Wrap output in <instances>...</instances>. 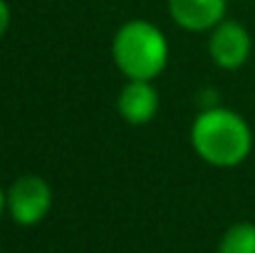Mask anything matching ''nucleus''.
Here are the masks:
<instances>
[{
    "mask_svg": "<svg viewBox=\"0 0 255 253\" xmlns=\"http://www.w3.org/2000/svg\"><path fill=\"white\" fill-rule=\"evenodd\" d=\"M191 144L206 164L233 169L248 159L253 149V132L238 112L213 107L193 119Z\"/></svg>",
    "mask_w": 255,
    "mask_h": 253,
    "instance_id": "obj_1",
    "label": "nucleus"
},
{
    "mask_svg": "<svg viewBox=\"0 0 255 253\" xmlns=\"http://www.w3.org/2000/svg\"><path fill=\"white\" fill-rule=\"evenodd\" d=\"M112 57L127 80L151 82L164 72L169 62V42L166 35L154 22L129 20L114 35Z\"/></svg>",
    "mask_w": 255,
    "mask_h": 253,
    "instance_id": "obj_2",
    "label": "nucleus"
},
{
    "mask_svg": "<svg viewBox=\"0 0 255 253\" xmlns=\"http://www.w3.org/2000/svg\"><path fill=\"white\" fill-rule=\"evenodd\" d=\"M52 206V189L42 176L25 174L7 189V214L17 226L40 224Z\"/></svg>",
    "mask_w": 255,
    "mask_h": 253,
    "instance_id": "obj_3",
    "label": "nucleus"
},
{
    "mask_svg": "<svg viewBox=\"0 0 255 253\" xmlns=\"http://www.w3.org/2000/svg\"><path fill=\"white\" fill-rule=\"evenodd\" d=\"M253 50V40L251 32L236 22V20H223L213 27L211 40H208V52L211 60L221 67V70H238L248 62Z\"/></svg>",
    "mask_w": 255,
    "mask_h": 253,
    "instance_id": "obj_4",
    "label": "nucleus"
},
{
    "mask_svg": "<svg viewBox=\"0 0 255 253\" xmlns=\"http://www.w3.org/2000/svg\"><path fill=\"white\" fill-rule=\"evenodd\" d=\"M117 112L124 122L141 127L149 124L159 112V92L146 80H129L119 89L117 97Z\"/></svg>",
    "mask_w": 255,
    "mask_h": 253,
    "instance_id": "obj_5",
    "label": "nucleus"
},
{
    "mask_svg": "<svg viewBox=\"0 0 255 253\" xmlns=\"http://www.w3.org/2000/svg\"><path fill=\"white\" fill-rule=\"evenodd\" d=\"M169 12L176 25L203 32L226 20V0H169Z\"/></svg>",
    "mask_w": 255,
    "mask_h": 253,
    "instance_id": "obj_6",
    "label": "nucleus"
},
{
    "mask_svg": "<svg viewBox=\"0 0 255 253\" xmlns=\"http://www.w3.org/2000/svg\"><path fill=\"white\" fill-rule=\"evenodd\" d=\"M218 253H255V224L251 221L233 224L223 234L218 244Z\"/></svg>",
    "mask_w": 255,
    "mask_h": 253,
    "instance_id": "obj_7",
    "label": "nucleus"
},
{
    "mask_svg": "<svg viewBox=\"0 0 255 253\" xmlns=\"http://www.w3.org/2000/svg\"><path fill=\"white\" fill-rule=\"evenodd\" d=\"M7 27H10V5L5 0H0V40L7 32Z\"/></svg>",
    "mask_w": 255,
    "mask_h": 253,
    "instance_id": "obj_8",
    "label": "nucleus"
},
{
    "mask_svg": "<svg viewBox=\"0 0 255 253\" xmlns=\"http://www.w3.org/2000/svg\"><path fill=\"white\" fill-rule=\"evenodd\" d=\"M7 211V194L0 189V219H2V214Z\"/></svg>",
    "mask_w": 255,
    "mask_h": 253,
    "instance_id": "obj_9",
    "label": "nucleus"
}]
</instances>
